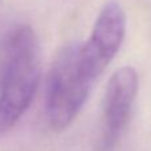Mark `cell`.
Masks as SVG:
<instances>
[{
  "mask_svg": "<svg viewBox=\"0 0 151 151\" xmlns=\"http://www.w3.org/2000/svg\"><path fill=\"white\" fill-rule=\"evenodd\" d=\"M40 82V47L28 24L15 27L0 47V137L28 110Z\"/></svg>",
  "mask_w": 151,
  "mask_h": 151,
  "instance_id": "6da1fadb",
  "label": "cell"
},
{
  "mask_svg": "<svg viewBox=\"0 0 151 151\" xmlns=\"http://www.w3.org/2000/svg\"><path fill=\"white\" fill-rule=\"evenodd\" d=\"M98 79L83 58L79 43L60 50L47 83L46 109L52 130L63 131L74 122Z\"/></svg>",
  "mask_w": 151,
  "mask_h": 151,
  "instance_id": "7a4b0ae2",
  "label": "cell"
},
{
  "mask_svg": "<svg viewBox=\"0 0 151 151\" xmlns=\"http://www.w3.org/2000/svg\"><path fill=\"white\" fill-rule=\"evenodd\" d=\"M138 94V74L131 66L120 67L110 78L103 102L102 142L111 147L122 137Z\"/></svg>",
  "mask_w": 151,
  "mask_h": 151,
  "instance_id": "3957f363",
  "label": "cell"
},
{
  "mask_svg": "<svg viewBox=\"0 0 151 151\" xmlns=\"http://www.w3.org/2000/svg\"><path fill=\"white\" fill-rule=\"evenodd\" d=\"M126 36V14L118 1L111 0L103 6L92 27L91 35L82 47L100 72H104L119 52Z\"/></svg>",
  "mask_w": 151,
  "mask_h": 151,
  "instance_id": "277c9868",
  "label": "cell"
}]
</instances>
